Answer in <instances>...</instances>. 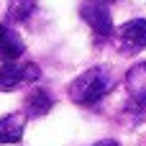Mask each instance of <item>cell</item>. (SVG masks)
Here are the masks:
<instances>
[{
    "label": "cell",
    "instance_id": "1",
    "mask_svg": "<svg viewBox=\"0 0 146 146\" xmlns=\"http://www.w3.org/2000/svg\"><path fill=\"white\" fill-rule=\"evenodd\" d=\"M115 87V77L108 67H90L87 72H82L80 77L72 80L69 85V100L82 105V108H92L95 103H100L110 90Z\"/></svg>",
    "mask_w": 146,
    "mask_h": 146
},
{
    "label": "cell",
    "instance_id": "4",
    "mask_svg": "<svg viewBox=\"0 0 146 146\" xmlns=\"http://www.w3.org/2000/svg\"><path fill=\"white\" fill-rule=\"evenodd\" d=\"M115 49L121 54H139L146 49V21L144 18H133L128 23H123L115 33Z\"/></svg>",
    "mask_w": 146,
    "mask_h": 146
},
{
    "label": "cell",
    "instance_id": "11",
    "mask_svg": "<svg viewBox=\"0 0 146 146\" xmlns=\"http://www.w3.org/2000/svg\"><path fill=\"white\" fill-rule=\"evenodd\" d=\"M103 3H118V0H103Z\"/></svg>",
    "mask_w": 146,
    "mask_h": 146
},
{
    "label": "cell",
    "instance_id": "8",
    "mask_svg": "<svg viewBox=\"0 0 146 146\" xmlns=\"http://www.w3.org/2000/svg\"><path fill=\"white\" fill-rule=\"evenodd\" d=\"M51 108H54V98L49 95V90L36 87L33 92H28V98H26V115L41 118V115H46Z\"/></svg>",
    "mask_w": 146,
    "mask_h": 146
},
{
    "label": "cell",
    "instance_id": "5",
    "mask_svg": "<svg viewBox=\"0 0 146 146\" xmlns=\"http://www.w3.org/2000/svg\"><path fill=\"white\" fill-rule=\"evenodd\" d=\"M126 90L133 105L146 108V62H139L126 74Z\"/></svg>",
    "mask_w": 146,
    "mask_h": 146
},
{
    "label": "cell",
    "instance_id": "10",
    "mask_svg": "<svg viewBox=\"0 0 146 146\" xmlns=\"http://www.w3.org/2000/svg\"><path fill=\"white\" fill-rule=\"evenodd\" d=\"M92 146H121V144L113 141V139H103V141H98V144H92Z\"/></svg>",
    "mask_w": 146,
    "mask_h": 146
},
{
    "label": "cell",
    "instance_id": "2",
    "mask_svg": "<svg viewBox=\"0 0 146 146\" xmlns=\"http://www.w3.org/2000/svg\"><path fill=\"white\" fill-rule=\"evenodd\" d=\"M80 15L82 21L90 26L92 36H95V44H103L113 36V18H110V10L103 0H87L80 5Z\"/></svg>",
    "mask_w": 146,
    "mask_h": 146
},
{
    "label": "cell",
    "instance_id": "6",
    "mask_svg": "<svg viewBox=\"0 0 146 146\" xmlns=\"http://www.w3.org/2000/svg\"><path fill=\"white\" fill-rule=\"evenodd\" d=\"M23 51H26L23 38H21L10 26H0V56H3L5 62H10V59H21Z\"/></svg>",
    "mask_w": 146,
    "mask_h": 146
},
{
    "label": "cell",
    "instance_id": "7",
    "mask_svg": "<svg viewBox=\"0 0 146 146\" xmlns=\"http://www.w3.org/2000/svg\"><path fill=\"white\" fill-rule=\"evenodd\" d=\"M26 131V115L10 113L0 118V144H18Z\"/></svg>",
    "mask_w": 146,
    "mask_h": 146
},
{
    "label": "cell",
    "instance_id": "3",
    "mask_svg": "<svg viewBox=\"0 0 146 146\" xmlns=\"http://www.w3.org/2000/svg\"><path fill=\"white\" fill-rule=\"evenodd\" d=\"M41 77V69L38 64L33 62H5L0 67V90L3 92H10V90H18V87H26L31 82H36Z\"/></svg>",
    "mask_w": 146,
    "mask_h": 146
},
{
    "label": "cell",
    "instance_id": "9",
    "mask_svg": "<svg viewBox=\"0 0 146 146\" xmlns=\"http://www.w3.org/2000/svg\"><path fill=\"white\" fill-rule=\"evenodd\" d=\"M33 13H36V0H10L5 15L10 23H26Z\"/></svg>",
    "mask_w": 146,
    "mask_h": 146
}]
</instances>
